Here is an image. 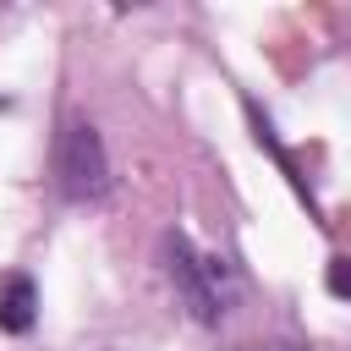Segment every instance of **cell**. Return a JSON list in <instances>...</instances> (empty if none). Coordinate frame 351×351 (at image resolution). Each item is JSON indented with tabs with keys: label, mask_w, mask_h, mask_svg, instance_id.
<instances>
[{
	"label": "cell",
	"mask_w": 351,
	"mask_h": 351,
	"mask_svg": "<svg viewBox=\"0 0 351 351\" xmlns=\"http://www.w3.org/2000/svg\"><path fill=\"white\" fill-rule=\"evenodd\" d=\"M324 291H329L335 302H351V258H346V252H335V258L324 263Z\"/></svg>",
	"instance_id": "cell-4"
},
{
	"label": "cell",
	"mask_w": 351,
	"mask_h": 351,
	"mask_svg": "<svg viewBox=\"0 0 351 351\" xmlns=\"http://www.w3.org/2000/svg\"><path fill=\"white\" fill-rule=\"evenodd\" d=\"M33 324H38V285H33V274H22V269L0 274V335H27Z\"/></svg>",
	"instance_id": "cell-3"
},
{
	"label": "cell",
	"mask_w": 351,
	"mask_h": 351,
	"mask_svg": "<svg viewBox=\"0 0 351 351\" xmlns=\"http://www.w3.org/2000/svg\"><path fill=\"white\" fill-rule=\"evenodd\" d=\"M269 351H307V346H285V340H280V346H269Z\"/></svg>",
	"instance_id": "cell-5"
},
{
	"label": "cell",
	"mask_w": 351,
	"mask_h": 351,
	"mask_svg": "<svg viewBox=\"0 0 351 351\" xmlns=\"http://www.w3.org/2000/svg\"><path fill=\"white\" fill-rule=\"evenodd\" d=\"M55 186L66 203H99L110 192V154H104V137L93 121L71 115L60 126V143H55Z\"/></svg>",
	"instance_id": "cell-2"
},
{
	"label": "cell",
	"mask_w": 351,
	"mask_h": 351,
	"mask_svg": "<svg viewBox=\"0 0 351 351\" xmlns=\"http://www.w3.org/2000/svg\"><path fill=\"white\" fill-rule=\"evenodd\" d=\"M165 274L176 285V302L197 324H219L236 307V274L219 252H203L186 230H165Z\"/></svg>",
	"instance_id": "cell-1"
}]
</instances>
